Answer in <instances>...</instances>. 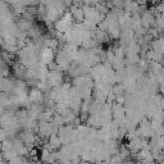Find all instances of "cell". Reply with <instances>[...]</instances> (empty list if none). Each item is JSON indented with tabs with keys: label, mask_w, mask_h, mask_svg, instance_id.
Returning <instances> with one entry per match:
<instances>
[{
	"label": "cell",
	"mask_w": 164,
	"mask_h": 164,
	"mask_svg": "<svg viewBox=\"0 0 164 164\" xmlns=\"http://www.w3.org/2000/svg\"><path fill=\"white\" fill-rule=\"evenodd\" d=\"M41 97H42V95H41V92L39 90H35V91L31 92V100L32 101H40Z\"/></svg>",
	"instance_id": "obj_2"
},
{
	"label": "cell",
	"mask_w": 164,
	"mask_h": 164,
	"mask_svg": "<svg viewBox=\"0 0 164 164\" xmlns=\"http://www.w3.org/2000/svg\"><path fill=\"white\" fill-rule=\"evenodd\" d=\"M41 59H42V62H44V63H50L53 60V50H51V49H46V50L42 53Z\"/></svg>",
	"instance_id": "obj_1"
}]
</instances>
